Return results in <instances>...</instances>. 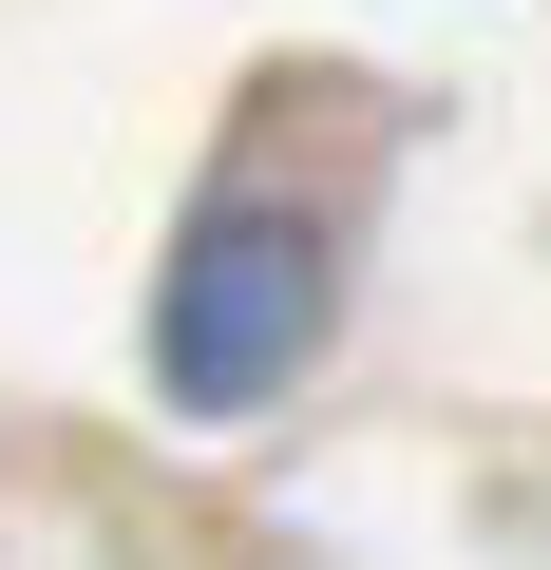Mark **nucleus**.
Returning <instances> with one entry per match:
<instances>
[{"instance_id":"obj_1","label":"nucleus","mask_w":551,"mask_h":570,"mask_svg":"<svg viewBox=\"0 0 551 570\" xmlns=\"http://www.w3.org/2000/svg\"><path fill=\"white\" fill-rule=\"evenodd\" d=\"M324 305H343V209L228 171L171 228V266H152V400L171 419H266L324 362Z\"/></svg>"}]
</instances>
